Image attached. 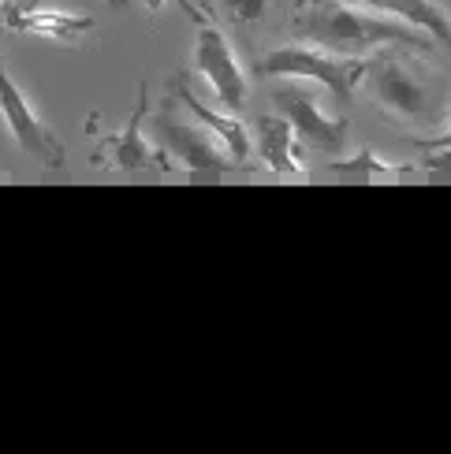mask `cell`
Returning a JSON list of instances; mask_svg holds the SVG:
<instances>
[{
    "mask_svg": "<svg viewBox=\"0 0 451 454\" xmlns=\"http://www.w3.org/2000/svg\"><path fill=\"white\" fill-rule=\"evenodd\" d=\"M265 4H269V0H205V8H210L217 19H224V23H235V27L257 23V19L265 15Z\"/></svg>",
    "mask_w": 451,
    "mask_h": 454,
    "instance_id": "cell-14",
    "label": "cell"
},
{
    "mask_svg": "<svg viewBox=\"0 0 451 454\" xmlns=\"http://www.w3.org/2000/svg\"><path fill=\"white\" fill-rule=\"evenodd\" d=\"M422 168H429V172H444L451 176V149H437V153H429L422 160Z\"/></svg>",
    "mask_w": 451,
    "mask_h": 454,
    "instance_id": "cell-15",
    "label": "cell"
},
{
    "mask_svg": "<svg viewBox=\"0 0 451 454\" xmlns=\"http://www.w3.org/2000/svg\"><path fill=\"white\" fill-rule=\"evenodd\" d=\"M105 4H108V8H123V4H127V0H105Z\"/></svg>",
    "mask_w": 451,
    "mask_h": 454,
    "instance_id": "cell-19",
    "label": "cell"
},
{
    "mask_svg": "<svg viewBox=\"0 0 451 454\" xmlns=\"http://www.w3.org/2000/svg\"><path fill=\"white\" fill-rule=\"evenodd\" d=\"M149 112V82L138 86V105L131 112V120L123 123V130L116 135H105L101 145L90 153V164L93 168H116V172H138V168H157V172H172L168 164V153L164 145H149L142 138V120Z\"/></svg>",
    "mask_w": 451,
    "mask_h": 454,
    "instance_id": "cell-8",
    "label": "cell"
},
{
    "mask_svg": "<svg viewBox=\"0 0 451 454\" xmlns=\"http://www.w3.org/2000/svg\"><path fill=\"white\" fill-rule=\"evenodd\" d=\"M273 101H276L280 116L291 123V135H295L298 145L313 149V153H325V157H340L344 153L347 120L325 116L310 79H291V74H284V82L273 90Z\"/></svg>",
    "mask_w": 451,
    "mask_h": 454,
    "instance_id": "cell-4",
    "label": "cell"
},
{
    "mask_svg": "<svg viewBox=\"0 0 451 454\" xmlns=\"http://www.w3.org/2000/svg\"><path fill=\"white\" fill-rule=\"evenodd\" d=\"M298 30L310 37V45L340 56H369L381 49L433 52V37H422L418 27L403 23V19L373 15L351 0H317L310 12L298 15Z\"/></svg>",
    "mask_w": 451,
    "mask_h": 454,
    "instance_id": "cell-1",
    "label": "cell"
},
{
    "mask_svg": "<svg viewBox=\"0 0 451 454\" xmlns=\"http://www.w3.org/2000/svg\"><path fill=\"white\" fill-rule=\"evenodd\" d=\"M4 27L15 34H34V37H52V42H83V37L98 27L93 15H75V12H56L37 4H15L4 15Z\"/></svg>",
    "mask_w": 451,
    "mask_h": 454,
    "instance_id": "cell-9",
    "label": "cell"
},
{
    "mask_svg": "<svg viewBox=\"0 0 451 454\" xmlns=\"http://www.w3.org/2000/svg\"><path fill=\"white\" fill-rule=\"evenodd\" d=\"M15 4H37V0H0V8H15Z\"/></svg>",
    "mask_w": 451,
    "mask_h": 454,
    "instance_id": "cell-18",
    "label": "cell"
},
{
    "mask_svg": "<svg viewBox=\"0 0 451 454\" xmlns=\"http://www.w3.org/2000/svg\"><path fill=\"white\" fill-rule=\"evenodd\" d=\"M176 4L186 12V19L194 23V56H191V71L205 74L213 82L217 101L228 112H242L247 108V74H242L235 52L210 19H205L202 8H194L191 0H176Z\"/></svg>",
    "mask_w": 451,
    "mask_h": 454,
    "instance_id": "cell-5",
    "label": "cell"
},
{
    "mask_svg": "<svg viewBox=\"0 0 451 454\" xmlns=\"http://www.w3.org/2000/svg\"><path fill=\"white\" fill-rule=\"evenodd\" d=\"M415 145L422 149V153H437V149H451V127L444 130L440 138H429V142H415Z\"/></svg>",
    "mask_w": 451,
    "mask_h": 454,
    "instance_id": "cell-16",
    "label": "cell"
},
{
    "mask_svg": "<svg viewBox=\"0 0 451 454\" xmlns=\"http://www.w3.org/2000/svg\"><path fill=\"white\" fill-rule=\"evenodd\" d=\"M328 172H344V176H407V172H415V164H392V160H381V153H373V149H362V153L351 157V160H332Z\"/></svg>",
    "mask_w": 451,
    "mask_h": 454,
    "instance_id": "cell-13",
    "label": "cell"
},
{
    "mask_svg": "<svg viewBox=\"0 0 451 454\" xmlns=\"http://www.w3.org/2000/svg\"><path fill=\"white\" fill-rule=\"evenodd\" d=\"M157 138L164 145L168 157H179L183 168L191 172H239V160H232V153L224 149V142L213 135L205 123L198 120H183L176 112V98H168L157 112Z\"/></svg>",
    "mask_w": 451,
    "mask_h": 454,
    "instance_id": "cell-6",
    "label": "cell"
},
{
    "mask_svg": "<svg viewBox=\"0 0 451 454\" xmlns=\"http://www.w3.org/2000/svg\"><path fill=\"white\" fill-rule=\"evenodd\" d=\"M369 93L377 108H384L392 120L407 123H440L444 120V86L429 79L425 71L407 56V49H381L369 60Z\"/></svg>",
    "mask_w": 451,
    "mask_h": 454,
    "instance_id": "cell-2",
    "label": "cell"
},
{
    "mask_svg": "<svg viewBox=\"0 0 451 454\" xmlns=\"http://www.w3.org/2000/svg\"><path fill=\"white\" fill-rule=\"evenodd\" d=\"M172 93H176V101H179L186 112H191L198 123H205V127H210L213 135L224 142V149L232 153V160H239L242 168H247V160H250V135H247V127H242L235 116H220V112H213L210 105H202L198 93L186 86L183 74H179V79H172Z\"/></svg>",
    "mask_w": 451,
    "mask_h": 454,
    "instance_id": "cell-10",
    "label": "cell"
},
{
    "mask_svg": "<svg viewBox=\"0 0 451 454\" xmlns=\"http://www.w3.org/2000/svg\"><path fill=\"white\" fill-rule=\"evenodd\" d=\"M254 71L261 79H284V74H291V79H313L336 101L347 105L359 79L369 71V56H340L321 45H284V49H273L269 56H261Z\"/></svg>",
    "mask_w": 451,
    "mask_h": 454,
    "instance_id": "cell-3",
    "label": "cell"
},
{
    "mask_svg": "<svg viewBox=\"0 0 451 454\" xmlns=\"http://www.w3.org/2000/svg\"><path fill=\"white\" fill-rule=\"evenodd\" d=\"M351 4L384 12V15L403 19V23L418 27V30H429L433 37H440V42L447 45V52H451V23H447V15L433 4V0H351Z\"/></svg>",
    "mask_w": 451,
    "mask_h": 454,
    "instance_id": "cell-12",
    "label": "cell"
},
{
    "mask_svg": "<svg viewBox=\"0 0 451 454\" xmlns=\"http://www.w3.org/2000/svg\"><path fill=\"white\" fill-rule=\"evenodd\" d=\"M0 116H4V123H8L12 142L23 149L30 160L45 164V168H64L67 164L64 142L52 135V127H45V120L37 116L30 98L12 79V71L4 64V52H0Z\"/></svg>",
    "mask_w": 451,
    "mask_h": 454,
    "instance_id": "cell-7",
    "label": "cell"
},
{
    "mask_svg": "<svg viewBox=\"0 0 451 454\" xmlns=\"http://www.w3.org/2000/svg\"><path fill=\"white\" fill-rule=\"evenodd\" d=\"M257 153L265 160L269 172L276 176H298L303 164L295 160V135H291V123L280 116H261L257 120Z\"/></svg>",
    "mask_w": 451,
    "mask_h": 454,
    "instance_id": "cell-11",
    "label": "cell"
},
{
    "mask_svg": "<svg viewBox=\"0 0 451 454\" xmlns=\"http://www.w3.org/2000/svg\"><path fill=\"white\" fill-rule=\"evenodd\" d=\"M164 4H176V0H146V8H149V12H161Z\"/></svg>",
    "mask_w": 451,
    "mask_h": 454,
    "instance_id": "cell-17",
    "label": "cell"
}]
</instances>
